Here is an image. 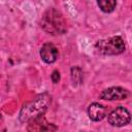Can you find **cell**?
Masks as SVG:
<instances>
[{
  "label": "cell",
  "mask_w": 132,
  "mask_h": 132,
  "mask_svg": "<svg viewBox=\"0 0 132 132\" xmlns=\"http://www.w3.org/2000/svg\"><path fill=\"white\" fill-rule=\"evenodd\" d=\"M51 103V97L47 94L37 96L32 101L24 104L20 112L21 122H31L42 117Z\"/></svg>",
  "instance_id": "6da1fadb"
},
{
  "label": "cell",
  "mask_w": 132,
  "mask_h": 132,
  "mask_svg": "<svg viewBox=\"0 0 132 132\" xmlns=\"http://www.w3.org/2000/svg\"><path fill=\"white\" fill-rule=\"evenodd\" d=\"M42 29L53 35L64 34L66 32V22L63 15L56 9L50 8L46 10L41 19Z\"/></svg>",
  "instance_id": "7a4b0ae2"
},
{
  "label": "cell",
  "mask_w": 132,
  "mask_h": 132,
  "mask_svg": "<svg viewBox=\"0 0 132 132\" xmlns=\"http://www.w3.org/2000/svg\"><path fill=\"white\" fill-rule=\"evenodd\" d=\"M96 48L103 55H119L125 51V43L120 36H112L107 39L99 40L96 43Z\"/></svg>",
  "instance_id": "3957f363"
},
{
  "label": "cell",
  "mask_w": 132,
  "mask_h": 132,
  "mask_svg": "<svg viewBox=\"0 0 132 132\" xmlns=\"http://www.w3.org/2000/svg\"><path fill=\"white\" fill-rule=\"evenodd\" d=\"M130 112L123 106L116 107L107 117V121L111 126L123 127L130 123Z\"/></svg>",
  "instance_id": "277c9868"
},
{
  "label": "cell",
  "mask_w": 132,
  "mask_h": 132,
  "mask_svg": "<svg viewBox=\"0 0 132 132\" xmlns=\"http://www.w3.org/2000/svg\"><path fill=\"white\" fill-rule=\"evenodd\" d=\"M129 93L126 89L120 87H111L104 90L101 94V98L104 100H124L128 97Z\"/></svg>",
  "instance_id": "5b68a950"
},
{
  "label": "cell",
  "mask_w": 132,
  "mask_h": 132,
  "mask_svg": "<svg viewBox=\"0 0 132 132\" xmlns=\"http://www.w3.org/2000/svg\"><path fill=\"white\" fill-rule=\"evenodd\" d=\"M58 48L52 43H44L40 48V57L45 63H54L58 59Z\"/></svg>",
  "instance_id": "8992f818"
},
{
  "label": "cell",
  "mask_w": 132,
  "mask_h": 132,
  "mask_svg": "<svg viewBox=\"0 0 132 132\" xmlns=\"http://www.w3.org/2000/svg\"><path fill=\"white\" fill-rule=\"evenodd\" d=\"M88 114L92 121H101L106 116V107L99 103H92L88 108Z\"/></svg>",
  "instance_id": "52a82bcc"
},
{
  "label": "cell",
  "mask_w": 132,
  "mask_h": 132,
  "mask_svg": "<svg viewBox=\"0 0 132 132\" xmlns=\"http://www.w3.org/2000/svg\"><path fill=\"white\" fill-rule=\"evenodd\" d=\"M99 8L103 12H111L116 8L117 0H97Z\"/></svg>",
  "instance_id": "ba28073f"
},
{
  "label": "cell",
  "mask_w": 132,
  "mask_h": 132,
  "mask_svg": "<svg viewBox=\"0 0 132 132\" xmlns=\"http://www.w3.org/2000/svg\"><path fill=\"white\" fill-rule=\"evenodd\" d=\"M52 80H53L55 84H57V82L60 80V73H59L58 70H55V71L52 73Z\"/></svg>",
  "instance_id": "9c48e42d"
},
{
  "label": "cell",
  "mask_w": 132,
  "mask_h": 132,
  "mask_svg": "<svg viewBox=\"0 0 132 132\" xmlns=\"http://www.w3.org/2000/svg\"><path fill=\"white\" fill-rule=\"evenodd\" d=\"M0 118H1V114H0Z\"/></svg>",
  "instance_id": "30bf717a"
}]
</instances>
